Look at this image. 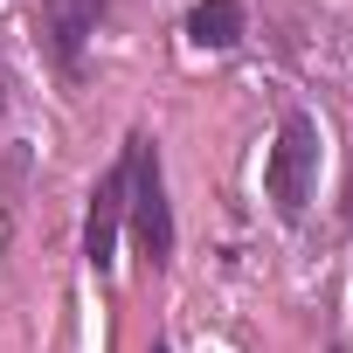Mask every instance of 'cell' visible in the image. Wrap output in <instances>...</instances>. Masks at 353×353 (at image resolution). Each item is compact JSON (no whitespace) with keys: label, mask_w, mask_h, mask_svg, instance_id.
Here are the masks:
<instances>
[{"label":"cell","mask_w":353,"mask_h":353,"mask_svg":"<svg viewBox=\"0 0 353 353\" xmlns=\"http://www.w3.org/2000/svg\"><path fill=\"white\" fill-rule=\"evenodd\" d=\"M312 181H319V118L284 111L277 139H270V159H263V194H270V208L284 222H298L305 201H312Z\"/></svg>","instance_id":"1"},{"label":"cell","mask_w":353,"mask_h":353,"mask_svg":"<svg viewBox=\"0 0 353 353\" xmlns=\"http://www.w3.org/2000/svg\"><path fill=\"white\" fill-rule=\"evenodd\" d=\"M125 215H132L145 263H166L173 256V215H166V181H159V145L152 139H125Z\"/></svg>","instance_id":"2"},{"label":"cell","mask_w":353,"mask_h":353,"mask_svg":"<svg viewBox=\"0 0 353 353\" xmlns=\"http://www.w3.org/2000/svg\"><path fill=\"white\" fill-rule=\"evenodd\" d=\"M118 229H125V159L90 188V215H83V256H90V270H111Z\"/></svg>","instance_id":"3"},{"label":"cell","mask_w":353,"mask_h":353,"mask_svg":"<svg viewBox=\"0 0 353 353\" xmlns=\"http://www.w3.org/2000/svg\"><path fill=\"white\" fill-rule=\"evenodd\" d=\"M42 35H49L56 63H63V70H77L83 42L97 35V0H42Z\"/></svg>","instance_id":"4"},{"label":"cell","mask_w":353,"mask_h":353,"mask_svg":"<svg viewBox=\"0 0 353 353\" xmlns=\"http://www.w3.org/2000/svg\"><path fill=\"white\" fill-rule=\"evenodd\" d=\"M188 35L201 49H236L243 42V0H201V8L188 14Z\"/></svg>","instance_id":"5"},{"label":"cell","mask_w":353,"mask_h":353,"mask_svg":"<svg viewBox=\"0 0 353 353\" xmlns=\"http://www.w3.org/2000/svg\"><path fill=\"white\" fill-rule=\"evenodd\" d=\"M0 111H8V70H0Z\"/></svg>","instance_id":"6"}]
</instances>
